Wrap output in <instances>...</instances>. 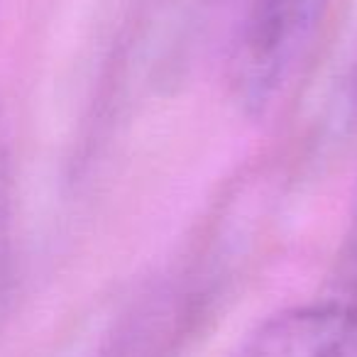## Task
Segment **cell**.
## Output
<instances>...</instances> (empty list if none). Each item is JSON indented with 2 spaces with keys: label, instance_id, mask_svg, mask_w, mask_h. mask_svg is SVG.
<instances>
[{
  "label": "cell",
  "instance_id": "obj_1",
  "mask_svg": "<svg viewBox=\"0 0 357 357\" xmlns=\"http://www.w3.org/2000/svg\"><path fill=\"white\" fill-rule=\"evenodd\" d=\"M328 0H250L238 52L243 98L264 108L311 42Z\"/></svg>",
  "mask_w": 357,
  "mask_h": 357
},
{
  "label": "cell",
  "instance_id": "obj_2",
  "mask_svg": "<svg viewBox=\"0 0 357 357\" xmlns=\"http://www.w3.org/2000/svg\"><path fill=\"white\" fill-rule=\"evenodd\" d=\"M235 357H357V306L331 294L267 318Z\"/></svg>",
  "mask_w": 357,
  "mask_h": 357
},
{
  "label": "cell",
  "instance_id": "obj_3",
  "mask_svg": "<svg viewBox=\"0 0 357 357\" xmlns=\"http://www.w3.org/2000/svg\"><path fill=\"white\" fill-rule=\"evenodd\" d=\"M0 250H3V194H0Z\"/></svg>",
  "mask_w": 357,
  "mask_h": 357
}]
</instances>
